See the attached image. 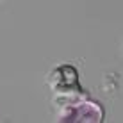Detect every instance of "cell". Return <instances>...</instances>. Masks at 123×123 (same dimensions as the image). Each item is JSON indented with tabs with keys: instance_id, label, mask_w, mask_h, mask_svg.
Segmentation results:
<instances>
[{
	"instance_id": "6da1fadb",
	"label": "cell",
	"mask_w": 123,
	"mask_h": 123,
	"mask_svg": "<svg viewBox=\"0 0 123 123\" xmlns=\"http://www.w3.org/2000/svg\"><path fill=\"white\" fill-rule=\"evenodd\" d=\"M104 118V107L87 96L59 102V109L55 112V121L61 123H100Z\"/></svg>"
},
{
	"instance_id": "7a4b0ae2",
	"label": "cell",
	"mask_w": 123,
	"mask_h": 123,
	"mask_svg": "<svg viewBox=\"0 0 123 123\" xmlns=\"http://www.w3.org/2000/svg\"><path fill=\"white\" fill-rule=\"evenodd\" d=\"M48 86L57 95L59 102L87 96V93L84 91V87L79 82L77 70L71 64H61V66L54 68L48 75Z\"/></svg>"
}]
</instances>
